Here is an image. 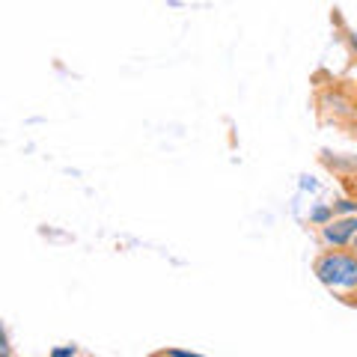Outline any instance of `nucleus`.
Returning a JSON list of instances; mask_svg holds the SVG:
<instances>
[{"label": "nucleus", "mask_w": 357, "mask_h": 357, "mask_svg": "<svg viewBox=\"0 0 357 357\" xmlns=\"http://www.w3.org/2000/svg\"><path fill=\"white\" fill-rule=\"evenodd\" d=\"M312 274L340 301H351L357 292V250H321L312 262Z\"/></svg>", "instance_id": "1"}, {"label": "nucleus", "mask_w": 357, "mask_h": 357, "mask_svg": "<svg viewBox=\"0 0 357 357\" xmlns=\"http://www.w3.org/2000/svg\"><path fill=\"white\" fill-rule=\"evenodd\" d=\"M354 238H357V215L333 218L325 227H319V241L325 244V250H345L354 244Z\"/></svg>", "instance_id": "2"}, {"label": "nucleus", "mask_w": 357, "mask_h": 357, "mask_svg": "<svg viewBox=\"0 0 357 357\" xmlns=\"http://www.w3.org/2000/svg\"><path fill=\"white\" fill-rule=\"evenodd\" d=\"M333 218H337V215H333L331 203H319L316 208L310 211V223H312V227H325V223H331Z\"/></svg>", "instance_id": "3"}, {"label": "nucleus", "mask_w": 357, "mask_h": 357, "mask_svg": "<svg viewBox=\"0 0 357 357\" xmlns=\"http://www.w3.org/2000/svg\"><path fill=\"white\" fill-rule=\"evenodd\" d=\"M331 206H333V215H337V218L357 215V199H354V197H337Z\"/></svg>", "instance_id": "4"}, {"label": "nucleus", "mask_w": 357, "mask_h": 357, "mask_svg": "<svg viewBox=\"0 0 357 357\" xmlns=\"http://www.w3.org/2000/svg\"><path fill=\"white\" fill-rule=\"evenodd\" d=\"M48 357H77V345H57L48 351Z\"/></svg>", "instance_id": "5"}, {"label": "nucleus", "mask_w": 357, "mask_h": 357, "mask_svg": "<svg viewBox=\"0 0 357 357\" xmlns=\"http://www.w3.org/2000/svg\"><path fill=\"white\" fill-rule=\"evenodd\" d=\"M161 354H164V357H206V354H197V351H188V349H178V345H173V349H164Z\"/></svg>", "instance_id": "6"}, {"label": "nucleus", "mask_w": 357, "mask_h": 357, "mask_svg": "<svg viewBox=\"0 0 357 357\" xmlns=\"http://www.w3.org/2000/svg\"><path fill=\"white\" fill-rule=\"evenodd\" d=\"M0 357H15L13 340H9V328H3V345H0Z\"/></svg>", "instance_id": "7"}, {"label": "nucleus", "mask_w": 357, "mask_h": 357, "mask_svg": "<svg viewBox=\"0 0 357 357\" xmlns=\"http://www.w3.org/2000/svg\"><path fill=\"white\" fill-rule=\"evenodd\" d=\"M349 45H351V51L357 54V33H349Z\"/></svg>", "instance_id": "8"}, {"label": "nucleus", "mask_w": 357, "mask_h": 357, "mask_svg": "<svg viewBox=\"0 0 357 357\" xmlns=\"http://www.w3.org/2000/svg\"><path fill=\"white\" fill-rule=\"evenodd\" d=\"M351 105H354V114H357V96H354V102H351Z\"/></svg>", "instance_id": "9"}, {"label": "nucleus", "mask_w": 357, "mask_h": 357, "mask_svg": "<svg viewBox=\"0 0 357 357\" xmlns=\"http://www.w3.org/2000/svg\"><path fill=\"white\" fill-rule=\"evenodd\" d=\"M158 354H161V351H158ZM152 357H155V354H152ZM161 357H164V354H161Z\"/></svg>", "instance_id": "10"}]
</instances>
